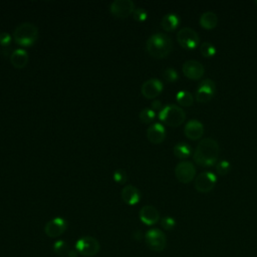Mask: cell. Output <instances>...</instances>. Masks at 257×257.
Listing matches in <instances>:
<instances>
[{
	"label": "cell",
	"mask_w": 257,
	"mask_h": 257,
	"mask_svg": "<svg viewBox=\"0 0 257 257\" xmlns=\"http://www.w3.org/2000/svg\"><path fill=\"white\" fill-rule=\"evenodd\" d=\"M164 84L163 82L158 79H150L146 80L141 88L142 95L146 99H155L157 98L163 91Z\"/></svg>",
	"instance_id": "13"
},
{
	"label": "cell",
	"mask_w": 257,
	"mask_h": 257,
	"mask_svg": "<svg viewBox=\"0 0 257 257\" xmlns=\"http://www.w3.org/2000/svg\"><path fill=\"white\" fill-rule=\"evenodd\" d=\"M78 256H79V253L75 249H72L70 252V255H68V257H78Z\"/></svg>",
	"instance_id": "36"
},
{
	"label": "cell",
	"mask_w": 257,
	"mask_h": 257,
	"mask_svg": "<svg viewBox=\"0 0 257 257\" xmlns=\"http://www.w3.org/2000/svg\"><path fill=\"white\" fill-rule=\"evenodd\" d=\"M176 99L178 104L182 107H190L194 102L193 95L188 91H180L179 93H177Z\"/></svg>",
	"instance_id": "23"
},
{
	"label": "cell",
	"mask_w": 257,
	"mask_h": 257,
	"mask_svg": "<svg viewBox=\"0 0 257 257\" xmlns=\"http://www.w3.org/2000/svg\"><path fill=\"white\" fill-rule=\"evenodd\" d=\"M39 28L31 22H23L13 32L14 41L21 46H30L38 40Z\"/></svg>",
	"instance_id": "3"
},
{
	"label": "cell",
	"mask_w": 257,
	"mask_h": 257,
	"mask_svg": "<svg viewBox=\"0 0 257 257\" xmlns=\"http://www.w3.org/2000/svg\"><path fill=\"white\" fill-rule=\"evenodd\" d=\"M173 48L172 40L166 33L158 32L151 36L146 43V49L149 55L156 59L166 58Z\"/></svg>",
	"instance_id": "2"
},
{
	"label": "cell",
	"mask_w": 257,
	"mask_h": 257,
	"mask_svg": "<svg viewBox=\"0 0 257 257\" xmlns=\"http://www.w3.org/2000/svg\"><path fill=\"white\" fill-rule=\"evenodd\" d=\"M143 237H145V236H143V232L141 230H135L133 232V238L135 239V240H137V241L142 240Z\"/></svg>",
	"instance_id": "35"
},
{
	"label": "cell",
	"mask_w": 257,
	"mask_h": 257,
	"mask_svg": "<svg viewBox=\"0 0 257 257\" xmlns=\"http://www.w3.org/2000/svg\"><path fill=\"white\" fill-rule=\"evenodd\" d=\"M139 118L141 119V122L144 124H150L151 122H153L154 119L156 118V113L154 112L152 109H144L141 111Z\"/></svg>",
	"instance_id": "26"
},
{
	"label": "cell",
	"mask_w": 257,
	"mask_h": 257,
	"mask_svg": "<svg viewBox=\"0 0 257 257\" xmlns=\"http://www.w3.org/2000/svg\"><path fill=\"white\" fill-rule=\"evenodd\" d=\"M184 134L188 139L192 141L199 140L204 134V126L198 119H190L185 125Z\"/></svg>",
	"instance_id": "14"
},
{
	"label": "cell",
	"mask_w": 257,
	"mask_h": 257,
	"mask_svg": "<svg viewBox=\"0 0 257 257\" xmlns=\"http://www.w3.org/2000/svg\"><path fill=\"white\" fill-rule=\"evenodd\" d=\"M163 105H162V101L159 100V99H155L153 102H152V105H151V109L154 111V112H156V111H161L163 109Z\"/></svg>",
	"instance_id": "34"
},
{
	"label": "cell",
	"mask_w": 257,
	"mask_h": 257,
	"mask_svg": "<svg viewBox=\"0 0 257 257\" xmlns=\"http://www.w3.org/2000/svg\"><path fill=\"white\" fill-rule=\"evenodd\" d=\"M161 226L165 229V230H172L175 226H176V221L174 218L170 217V216H166L163 217L161 219Z\"/></svg>",
	"instance_id": "31"
},
{
	"label": "cell",
	"mask_w": 257,
	"mask_h": 257,
	"mask_svg": "<svg viewBox=\"0 0 257 257\" xmlns=\"http://www.w3.org/2000/svg\"><path fill=\"white\" fill-rule=\"evenodd\" d=\"M147 138L152 144H161L166 138V130L160 123H155L147 130Z\"/></svg>",
	"instance_id": "16"
},
{
	"label": "cell",
	"mask_w": 257,
	"mask_h": 257,
	"mask_svg": "<svg viewBox=\"0 0 257 257\" xmlns=\"http://www.w3.org/2000/svg\"><path fill=\"white\" fill-rule=\"evenodd\" d=\"M67 228V222L61 217H56L49 220L45 224L44 232L50 238H56L62 235Z\"/></svg>",
	"instance_id": "12"
},
{
	"label": "cell",
	"mask_w": 257,
	"mask_h": 257,
	"mask_svg": "<svg viewBox=\"0 0 257 257\" xmlns=\"http://www.w3.org/2000/svg\"><path fill=\"white\" fill-rule=\"evenodd\" d=\"M217 178L212 172H203L195 177L194 186L200 193H208L215 187Z\"/></svg>",
	"instance_id": "10"
},
{
	"label": "cell",
	"mask_w": 257,
	"mask_h": 257,
	"mask_svg": "<svg viewBox=\"0 0 257 257\" xmlns=\"http://www.w3.org/2000/svg\"><path fill=\"white\" fill-rule=\"evenodd\" d=\"M231 165L227 160H221L216 164V171L217 173L221 176L226 175L230 171Z\"/></svg>",
	"instance_id": "27"
},
{
	"label": "cell",
	"mask_w": 257,
	"mask_h": 257,
	"mask_svg": "<svg viewBox=\"0 0 257 257\" xmlns=\"http://www.w3.org/2000/svg\"><path fill=\"white\" fill-rule=\"evenodd\" d=\"M178 73L172 67H168L163 73V79L168 82H174L178 79Z\"/></svg>",
	"instance_id": "28"
},
{
	"label": "cell",
	"mask_w": 257,
	"mask_h": 257,
	"mask_svg": "<svg viewBox=\"0 0 257 257\" xmlns=\"http://www.w3.org/2000/svg\"><path fill=\"white\" fill-rule=\"evenodd\" d=\"M159 119L162 123L169 127H179L186 119V114L184 110L177 106L170 104L165 106L159 113Z\"/></svg>",
	"instance_id": "4"
},
{
	"label": "cell",
	"mask_w": 257,
	"mask_h": 257,
	"mask_svg": "<svg viewBox=\"0 0 257 257\" xmlns=\"http://www.w3.org/2000/svg\"><path fill=\"white\" fill-rule=\"evenodd\" d=\"M141 192L133 185H127L122 189V199L128 205H136L141 200Z\"/></svg>",
	"instance_id": "17"
},
{
	"label": "cell",
	"mask_w": 257,
	"mask_h": 257,
	"mask_svg": "<svg viewBox=\"0 0 257 257\" xmlns=\"http://www.w3.org/2000/svg\"><path fill=\"white\" fill-rule=\"evenodd\" d=\"M135 9L136 5L132 0H115L110 5L111 13L118 19H126L133 14Z\"/></svg>",
	"instance_id": "9"
},
{
	"label": "cell",
	"mask_w": 257,
	"mask_h": 257,
	"mask_svg": "<svg viewBox=\"0 0 257 257\" xmlns=\"http://www.w3.org/2000/svg\"><path fill=\"white\" fill-rule=\"evenodd\" d=\"M180 24L179 16L175 13H168L163 16L161 20V26L165 31H173Z\"/></svg>",
	"instance_id": "19"
},
{
	"label": "cell",
	"mask_w": 257,
	"mask_h": 257,
	"mask_svg": "<svg viewBox=\"0 0 257 257\" xmlns=\"http://www.w3.org/2000/svg\"><path fill=\"white\" fill-rule=\"evenodd\" d=\"M215 92L208 90V89H205L202 87H198L196 94H195V98L196 100L200 104H206V102L210 101L212 99V98L214 97Z\"/></svg>",
	"instance_id": "22"
},
{
	"label": "cell",
	"mask_w": 257,
	"mask_h": 257,
	"mask_svg": "<svg viewBox=\"0 0 257 257\" xmlns=\"http://www.w3.org/2000/svg\"><path fill=\"white\" fill-rule=\"evenodd\" d=\"M174 155L179 159H186L191 155V147L187 143H178L174 146L173 149Z\"/></svg>",
	"instance_id": "21"
},
{
	"label": "cell",
	"mask_w": 257,
	"mask_h": 257,
	"mask_svg": "<svg viewBox=\"0 0 257 257\" xmlns=\"http://www.w3.org/2000/svg\"><path fill=\"white\" fill-rule=\"evenodd\" d=\"M200 25L206 29H213L218 24V16L216 13L212 11L204 12L199 20Z\"/></svg>",
	"instance_id": "20"
},
{
	"label": "cell",
	"mask_w": 257,
	"mask_h": 257,
	"mask_svg": "<svg viewBox=\"0 0 257 257\" xmlns=\"http://www.w3.org/2000/svg\"><path fill=\"white\" fill-rule=\"evenodd\" d=\"M219 152L220 148L217 141L212 138L202 139L194 151V162L202 167H211L217 163Z\"/></svg>",
	"instance_id": "1"
},
{
	"label": "cell",
	"mask_w": 257,
	"mask_h": 257,
	"mask_svg": "<svg viewBox=\"0 0 257 257\" xmlns=\"http://www.w3.org/2000/svg\"><path fill=\"white\" fill-rule=\"evenodd\" d=\"M113 178H114V181L119 183V184H125L127 182V180H128V176H127L126 171L123 170V169L116 170L115 172H114Z\"/></svg>",
	"instance_id": "30"
},
{
	"label": "cell",
	"mask_w": 257,
	"mask_h": 257,
	"mask_svg": "<svg viewBox=\"0 0 257 257\" xmlns=\"http://www.w3.org/2000/svg\"><path fill=\"white\" fill-rule=\"evenodd\" d=\"M175 176L177 180L183 184L192 182L196 176L195 166L190 161H181L175 168Z\"/></svg>",
	"instance_id": "8"
},
{
	"label": "cell",
	"mask_w": 257,
	"mask_h": 257,
	"mask_svg": "<svg viewBox=\"0 0 257 257\" xmlns=\"http://www.w3.org/2000/svg\"><path fill=\"white\" fill-rule=\"evenodd\" d=\"M10 61L16 68H23L29 61L28 53L23 48H16L12 51L10 56Z\"/></svg>",
	"instance_id": "18"
},
{
	"label": "cell",
	"mask_w": 257,
	"mask_h": 257,
	"mask_svg": "<svg viewBox=\"0 0 257 257\" xmlns=\"http://www.w3.org/2000/svg\"><path fill=\"white\" fill-rule=\"evenodd\" d=\"M71 250V247L63 240H58L54 245V251L59 257H68Z\"/></svg>",
	"instance_id": "24"
},
{
	"label": "cell",
	"mask_w": 257,
	"mask_h": 257,
	"mask_svg": "<svg viewBox=\"0 0 257 257\" xmlns=\"http://www.w3.org/2000/svg\"><path fill=\"white\" fill-rule=\"evenodd\" d=\"M200 51L204 58H212L216 54V47L208 41H204L200 45Z\"/></svg>",
	"instance_id": "25"
},
{
	"label": "cell",
	"mask_w": 257,
	"mask_h": 257,
	"mask_svg": "<svg viewBox=\"0 0 257 257\" xmlns=\"http://www.w3.org/2000/svg\"><path fill=\"white\" fill-rule=\"evenodd\" d=\"M145 240L148 247L155 252H162L167 246V237L165 233L157 228L148 230L145 234Z\"/></svg>",
	"instance_id": "5"
},
{
	"label": "cell",
	"mask_w": 257,
	"mask_h": 257,
	"mask_svg": "<svg viewBox=\"0 0 257 257\" xmlns=\"http://www.w3.org/2000/svg\"><path fill=\"white\" fill-rule=\"evenodd\" d=\"M140 219L145 225H155L160 220V213L156 207L152 205H146L140 210Z\"/></svg>",
	"instance_id": "15"
},
{
	"label": "cell",
	"mask_w": 257,
	"mask_h": 257,
	"mask_svg": "<svg viewBox=\"0 0 257 257\" xmlns=\"http://www.w3.org/2000/svg\"><path fill=\"white\" fill-rule=\"evenodd\" d=\"M255 3H256V4H257V0H256V1H255Z\"/></svg>",
	"instance_id": "37"
},
{
	"label": "cell",
	"mask_w": 257,
	"mask_h": 257,
	"mask_svg": "<svg viewBox=\"0 0 257 257\" xmlns=\"http://www.w3.org/2000/svg\"><path fill=\"white\" fill-rule=\"evenodd\" d=\"M133 17L136 21L143 22L147 20L148 12L146 11V9H144L142 7H137L133 12Z\"/></svg>",
	"instance_id": "29"
},
{
	"label": "cell",
	"mask_w": 257,
	"mask_h": 257,
	"mask_svg": "<svg viewBox=\"0 0 257 257\" xmlns=\"http://www.w3.org/2000/svg\"><path fill=\"white\" fill-rule=\"evenodd\" d=\"M11 36L8 32H1L0 33V44H1L5 49H7L11 43Z\"/></svg>",
	"instance_id": "32"
},
{
	"label": "cell",
	"mask_w": 257,
	"mask_h": 257,
	"mask_svg": "<svg viewBox=\"0 0 257 257\" xmlns=\"http://www.w3.org/2000/svg\"><path fill=\"white\" fill-rule=\"evenodd\" d=\"M182 72L186 78L197 80V79H200L204 76L205 68L203 64L199 62L198 60L190 59L183 63Z\"/></svg>",
	"instance_id": "11"
},
{
	"label": "cell",
	"mask_w": 257,
	"mask_h": 257,
	"mask_svg": "<svg viewBox=\"0 0 257 257\" xmlns=\"http://www.w3.org/2000/svg\"><path fill=\"white\" fill-rule=\"evenodd\" d=\"M100 249L99 242L95 237L83 236L79 238L76 243V250L79 254L87 257L95 256Z\"/></svg>",
	"instance_id": "6"
},
{
	"label": "cell",
	"mask_w": 257,
	"mask_h": 257,
	"mask_svg": "<svg viewBox=\"0 0 257 257\" xmlns=\"http://www.w3.org/2000/svg\"><path fill=\"white\" fill-rule=\"evenodd\" d=\"M178 43L186 49H194L200 42L199 34L190 27H183L177 32Z\"/></svg>",
	"instance_id": "7"
},
{
	"label": "cell",
	"mask_w": 257,
	"mask_h": 257,
	"mask_svg": "<svg viewBox=\"0 0 257 257\" xmlns=\"http://www.w3.org/2000/svg\"><path fill=\"white\" fill-rule=\"evenodd\" d=\"M198 87H202V88H205V89H208V90H211L213 92H216V85H215V82L210 79H206L202 80Z\"/></svg>",
	"instance_id": "33"
}]
</instances>
